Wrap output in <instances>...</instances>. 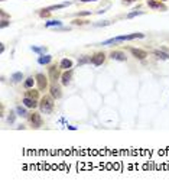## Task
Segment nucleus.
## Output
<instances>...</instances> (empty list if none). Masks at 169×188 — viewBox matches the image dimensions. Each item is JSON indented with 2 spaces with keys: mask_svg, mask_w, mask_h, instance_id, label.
I'll return each mask as SVG.
<instances>
[{
  "mask_svg": "<svg viewBox=\"0 0 169 188\" xmlns=\"http://www.w3.org/2000/svg\"><path fill=\"white\" fill-rule=\"evenodd\" d=\"M39 109H41V112L45 113V114L52 113V110H54V97H52V95H44V97L41 98Z\"/></svg>",
  "mask_w": 169,
  "mask_h": 188,
  "instance_id": "1",
  "label": "nucleus"
},
{
  "mask_svg": "<svg viewBox=\"0 0 169 188\" xmlns=\"http://www.w3.org/2000/svg\"><path fill=\"white\" fill-rule=\"evenodd\" d=\"M137 38H145V33H130V35H121V36H116L114 41L116 42H121V41H132V39H137Z\"/></svg>",
  "mask_w": 169,
  "mask_h": 188,
  "instance_id": "2",
  "label": "nucleus"
},
{
  "mask_svg": "<svg viewBox=\"0 0 169 188\" xmlns=\"http://www.w3.org/2000/svg\"><path fill=\"white\" fill-rule=\"evenodd\" d=\"M104 61H106V55H104L103 52H97V54H94V55L91 57V64L96 65V67L101 65Z\"/></svg>",
  "mask_w": 169,
  "mask_h": 188,
  "instance_id": "3",
  "label": "nucleus"
},
{
  "mask_svg": "<svg viewBox=\"0 0 169 188\" xmlns=\"http://www.w3.org/2000/svg\"><path fill=\"white\" fill-rule=\"evenodd\" d=\"M29 120H30V123H32V126H33L35 129H38V127L42 126V117H41L39 113H32V114L29 116Z\"/></svg>",
  "mask_w": 169,
  "mask_h": 188,
  "instance_id": "4",
  "label": "nucleus"
},
{
  "mask_svg": "<svg viewBox=\"0 0 169 188\" xmlns=\"http://www.w3.org/2000/svg\"><path fill=\"white\" fill-rule=\"evenodd\" d=\"M35 78H36V83H38V88L39 90H45L48 87V78L44 74H38Z\"/></svg>",
  "mask_w": 169,
  "mask_h": 188,
  "instance_id": "5",
  "label": "nucleus"
},
{
  "mask_svg": "<svg viewBox=\"0 0 169 188\" xmlns=\"http://www.w3.org/2000/svg\"><path fill=\"white\" fill-rule=\"evenodd\" d=\"M147 6L155 10H162V12L166 10V6H163L162 1H159V0H147Z\"/></svg>",
  "mask_w": 169,
  "mask_h": 188,
  "instance_id": "6",
  "label": "nucleus"
},
{
  "mask_svg": "<svg viewBox=\"0 0 169 188\" xmlns=\"http://www.w3.org/2000/svg\"><path fill=\"white\" fill-rule=\"evenodd\" d=\"M130 52H132V55H133L134 58H137V59H145L146 57H147V52H146V51H143V49L130 48Z\"/></svg>",
  "mask_w": 169,
  "mask_h": 188,
  "instance_id": "7",
  "label": "nucleus"
},
{
  "mask_svg": "<svg viewBox=\"0 0 169 188\" xmlns=\"http://www.w3.org/2000/svg\"><path fill=\"white\" fill-rule=\"evenodd\" d=\"M59 77H61V74H59V70H58L55 65H51V67H49V78H51L52 81H56Z\"/></svg>",
  "mask_w": 169,
  "mask_h": 188,
  "instance_id": "8",
  "label": "nucleus"
},
{
  "mask_svg": "<svg viewBox=\"0 0 169 188\" xmlns=\"http://www.w3.org/2000/svg\"><path fill=\"white\" fill-rule=\"evenodd\" d=\"M23 104H25V107H27V109H35V107L39 106V104L36 103V98H30V97H25Z\"/></svg>",
  "mask_w": 169,
  "mask_h": 188,
  "instance_id": "9",
  "label": "nucleus"
},
{
  "mask_svg": "<svg viewBox=\"0 0 169 188\" xmlns=\"http://www.w3.org/2000/svg\"><path fill=\"white\" fill-rule=\"evenodd\" d=\"M73 78V70H65V72L61 75V80H62V84L64 86H68L70 81Z\"/></svg>",
  "mask_w": 169,
  "mask_h": 188,
  "instance_id": "10",
  "label": "nucleus"
},
{
  "mask_svg": "<svg viewBox=\"0 0 169 188\" xmlns=\"http://www.w3.org/2000/svg\"><path fill=\"white\" fill-rule=\"evenodd\" d=\"M110 57H111L113 59H116V61H121V62L126 61V54L121 52V51H113V52L110 54Z\"/></svg>",
  "mask_w": 169,
  "mask_h": 188,
  "instance_id": "11",
  "label": "nucleus"
},
{
  "mask_svg": "<svg viewBox=\"0 0 169 188\" xmlns=\"http://www.w3.org/2000/svg\"><path fill=\"white\" fill-rule=\"evenodd\" d=\"M51 95L54 97V98H61V95H62V93H61V87H58V86H51Z\"/></svg>",
  "mask_w": 169,
  "mask_h": 188,
  "instance_id": "12",
  "label": "nucleus"
},
{
  "mask_svg": "<svg viewBox=\"0 0 169 188\" xmlns=\"http://www.w3.org/2000/svg\"><path fill=\"white\" fill-rule=\"evenodd\" d=\"M59 67H61L62 70H71V68H73V61L68 59V58H64V59L61 61Z\"/></svg>",
  "mask_w": 169,
  "mask_h": 188,
  "instance_id": "13",
  "label": "nucleus"
},
{
  "mask_svg": "<svg viewBox=\"0 0 169 188\" xmlns=\"http://www.w3.org/2000/svg\"><path fill=\"white\" fill-rule=\"evenodd\" d=\"M52 61V57L51 55H41L39 58H38V62L41 64V65H46Z\"/></svg>",
  "mask_w": 169,
  "mask_h": 188,
  "instance_id": "14",
  "label": "nucleus"
},
{
  "mask_svg": "<svg viewBox=\"0 0 169 188\" xmlns=\"http://www.w3.org/2000/svg\"><path fill=\"white\" fill-rule=\"evenodd\" d=\"M25 97H30V98H38L39 97V91L35 88H27V91L25 93Z\"/></svg>",
  "mask_w": 169,
  "mask_h": 188,
  "instance_id": "15",
  "label": "nucleus"
},
{
  "mask_svg": "<svg viewBox=\"0 0 169 188\" xmlns=\"http://www.w3.org/2000/svg\"><path fill=\"white\" fill-rule=\"evenodd\" d=\"M35 83H36V78H33V77H29V78H26V81L23 83L25 88H32Z\"/></svg>",
  "mask_w": 169,
  "mask_h": 188,
  "instance_id": "16",
  "label": "nucleus"
},
{
  "mask_svg": "<svg viewBox=\"0 0 169 188\" xmlns=\"http://www.w3.org/2000/svg\"><path fill=\"white\" fill-rule=\"evenodd\" d=\"M45 26H46V28H61V26H62V22H61V20H49V22L45 23Z\"/></svg>",
  "mask_w": 169,
  "mask_h": 188,
  "instance_id": "17",
  "label": "nucleus"
},
{
  "mask_svg": "<svg viewBox=\"0 0 169 188\" xmlns=\"http://www.w3.org/2000/svg\"><path fill=\"white\" fill-rule=\"evenodd\" d=\"M22 78H23V74H22V72H15V74L12 75V80H13L15 83H19V81H22Z\"/></svg>",
  "mask_w": 169,
  "mask_h": 188,
  "instance_id": "18",
  "label": "nucleus"
},
{
  "mask_svg": "<svg viewBox=\"0 0 169 188\" xmlns=\"http://www.w3.org/2000/svg\"><path fill=\"white\" fill-rule=\"evenodd\" d=\"M155 55H156L158 58H161V59H169V55H168V54H165V52H161V51H155Z\"/></svg>",
  "mask_w": 169,
  "mask_h": 188,
  "instance_id": "19",
  "label": "nucleus"
},
{
  "mask_svg": "<svg viewBox=\"0 0 169 188\" xmlns=\"http://www.w3.org/2000/svg\"><path fill=\"white\" fill-rule=\"evenodd\" d=\"M16 112H18V114H19V116H22V117H26V116H27V113H26V109L20 107V106H18V107H16Z\"/></svg>",
  "mask_w": 169,
  "mask_h": 188,
  "instance_id": "20",
  "label": "nucleus"
},
{
  "mask_svg": "<svg viewBox=\"0 0 169 188\" xmlns=\"http://www.w3.org/2000/svg\"><path fill=\"white\" fill-rule=\"evenodd\" d=\"M32 51H33V52H38V54H44V52H46V51H48V48L46 47H41V48L32 47Z\"/></svg>",
  "mask_w": 169,
  "mask_h": 188,
  "instance_id": "21",
  "label": "nucleus"
},
{
  "mask_svg": "<svg viewBox=\"0 0 169 188\" xmlns=\"http://www.w3.org/2000/svg\"><path fill=\"white\" fill-rule=\"evenodd\" d=\"M139 15H143V12H142V10H134V12H130V13L127 15V18H129V19H132V18L139 16Z\"/></svg>",
  "mask_w": 169,
  "mask_h": 188,
  "instance_id": "22",
  "label": "nucleus"
},
{
  "mask_svg": "<svg viewBox=\"0 0 169 188\" xmlns=\"http://www.w3.org/2000/svg\"><path fill=\"white\" fill-rule=\"evenodd\" d=\"M87 62H91V58H88V57H82L81 59H78V65H84V64H87Z\"/></svg>",
  "mask_w": 169,
  "mask_h": 188,
  "instance_id": "23",
  "label": "nucleus"
},
{
  "mask_svg": "<svg viewBox=\"0 0 169 188\" xmlns=\"http://www.w3.org/2000/svg\"><path fill=\"white\" fill-rule=\"evenodd\" d=\"M49 12H51V10H48V9H44V10H42L39 15H41V18H48V16H49Z\"/></svg>",
  "mask_w": 169,
  "mask_h": 188,
  "instance_id": "24",
  "label": "nucleus"
},
{
  "mask_svg": "<svg viewBox=\"0 0 169 188\" xmlns=\"http://www.w3.org/2000/svg\"><path fill=\"white\" fill-rule=\"evenodd\" d=\"M74 25H85L88 23V20H81V19H75V20H73Z\"/></svg>",
  "mask_w": 169,
  "mask_h": 188,
  "instance_id": "25",
  "label": "nucleus"
},
{
  "mask_svg": "<svg viewBox=\"0 0 169 188\" xmlns=\"http://www.w3.org/2000/svg\"><path fill=\"white\" fill-rule=\"evenodd\" d=\"M111 22L110 20H104V22H98V23H96V26H107V25H110Z\"/></svg>",
  "mask_w": 169,
  "mask_h": 188,
  "instance_id": "26",
  "label": "nucleus"
},
{
  "mask_svg": "<svg viewBox=\"0 0 169 188\" xmlns=\"http://www.w3.org/2000/svg\"><path fill=\"white\" fill-rule=\"evenodd\" d=\"M9 25H10L9 20H4V19H3V20H1V23H0V28L3 29V28H6V26H9Z\"/></svg>",
  "mask_w": 169,
  "mask_h": 188,
  "instance_id": "27",
  "label": "nucleus"
},
{
  "mask_svg": "<svg viewBox=\"0 0 169 188\" xmlns=\"http://www.w3.org/2000/svg\"><path fill=\"white\" fill-rule=\"evenodd\" d=\"M7 122H9V123H13V122H15V114H13V113H10V116L7 117Z\"/></svg>",
  "mask_w": 169,
  "mask_h": 188,
  "instance_id": "28",
  "label": "nucleus"
},
{
  "mask_svg": "<svg viewBox=\"0 0 169 188\" xmlns=\"http://www.w3.org/2000/svg\"><path fill=\"white\" fill-rule=\"evenodd\" d=\"M91 12H80L78 13V16H87V15H90Z\"/></svg>",
  "mask_w": 169,
  "mask_h": 188,
  "instance_id": "29",
  "label": "nucleus"
},
{
  "mask_svg": "<svg viewBox=\"0 0 169 188\" xmlns=\"http://www.w3.org/2000/svg\"><path fill=\"white\" fill-rule=\"evenodd\" d=\"M0 13H1V18H7V15H6V13H4V12H3V10H1V12H0Z\"/></svg>",
  "mask_w": 169,
  "mask_h": 188,
  "instance_id": "30",
  "label": "nucleus"
},
{
  "mask_svg": "<svg viewBox=\"0 0 169 188\" xmlns=\"http://www.w3.org/2000/svg\"><path fill=\"white\" fill-rule=\"evenodd\" d=\"M80 1H82V3H87V1H97V0H80Z\"/></svg>",
  "mask_w": 169,
  "mask_h": 188,
  "instance_id": "31",
  "label": "nucleus"
},
{
  "mask_svg": "<svg viewBox=\"0 0 169 188\" xmlns=\"http://www.w3.org/2000/svg\"><path fill=\"white\" fill-rule=\"evenodd\" d=\"M130 1H136V0H123V3H130Z\"/></svg>",
  "mask_w": 169,
  "mask_h": 188,
  "instance_id": "32",
  "label": "nucleus"
},
{
  "mask_svg": "<svg viewBox=\"0 0 169 188\" xmlns=\"http://www.w3.org/2000/svg\"><path fill=\"white\" fill-rule=\"evenodd\" d=\"M159 1H166V0H159Z\"/></svg>",
  "mask_w": 169,
  "mask_h": 188,
  "instance_id": "33",
  "label": "nucleus"
},
{
  "mask_svg": "<svg viewBox=\"0 0 169 188\" xmlns=\"http://www.w3.org/2000/svg\"><path fill=\"white\" fill-rule=\"evenodd\" d=\"M1 1H3V0H1Z\"/></svg>",
  "mask_w": 169,
  "mask_h": 188,
  "instance_id": "34",
  "label": "nucleus"
}]
</instances>
